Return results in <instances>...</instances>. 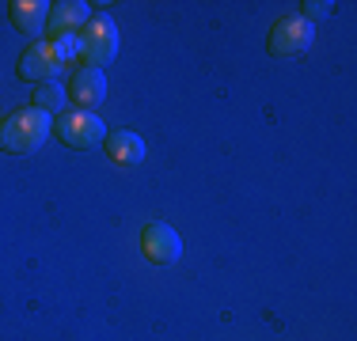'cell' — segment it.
I'll return each instance as SVG.
<instances>
[{
  "label": "cell",
  "instance_id": "6da1fadb",
  "mask_svg": "<svg viewBox=\"0 0 357 341\" xmlns=\"http://www.w3.org/2000/svg\"><path fill=\"white\" fill-rule=\"evenodd\" d=\"M54 133V118L38 106H27V110H15L0 122V152L8 156H31L46 144V136Z\"/></svg>",
  "mask_w": 357,
  "mask_h": 341
},
{
  "label": "cell",
  "instance_id": "7a4b0ae2",
  "mask_svg": "<svg viewBox=\"0 0 357 341\" xmlns=\"http://www.w3.org/2000/svg\"><path fill=\"white\" fill-rule=\"evenodd\" d=\"M76 49H80V61L88 68H107L118 54V27L110 15H91L80 27V38H76Z\"/></svg>",
  "mask_w": 357,
  "mask_h": 341
},
{
  "label": "cell",
  "instance_id": "3957f363",
  "mask_svg": "<svg viewBox=\"0 0 357 341\" xmlns=\"http://www.w3.org/2000/svg\"><path fill=\"white\" fill-rule=\"evenodd\" d=\"M107 125L99 114H91V110H61L54 122V136L61 144H69V148L84 152V148H96V144L107 141Z\"/></svg>",
  "mask_w": 357,
  "mask_h": 341
},
{
  "label": "cell",
  "instance_id": "277c9868",
  "mask_svg": "<svg viewBox=\"0 0 357 341\" xmlns=\"http://www.w3.org/2000/svg\"><path fill=\"white\" fill-rule=\"evenodd\" d=\"M69 61V49H65V42H31L27 49H23L20 57V80H35V84H46V80H57V72L65 68Z\"/></svg>",
  "mask_w": 357,
  "mask_h": 341
},
{
  "label": "cell",
  "instance_id": "5b68a950",
  "mask_svg": "<svg viewBox=\"0 0 357 341\" xmlns=\"http://www.w3.org/2000/svg\"><path fill=\"white\" fill-rule=\"evenodd\" d=\"M312 38H316V31H312L308 19H301V15H285V19H278L274 27H270L266 49L274 57H301V54L312 49Z\"/></svg>",
  "mask_w": 357,
  "mask_h": 341
},
{
  "label": "cell",
  "instance_id": "8992f818",
  "mask_svg": "<svg viewBox=\"0 0 357 341\" xmlns=\"http://www.w3.org/2000/svg\"><path fill=\"white\" fill-rule=\"evenodd\" d=\"M141 254L152 262V266H175L178 258H183V239L172 224H164V220H152V224H144L141 232Z\"/></svg>",
  "mask_w": 357,
  "mask_h": 341
},
{
  "label": "cell",
  "instance_id": "52a82bcc",
  "mask_svg": "<svg viewBox=\"0 0 357 341\" xmlns=\"http://www.w3.org/2000/svg\"><path fill=\"white\" fill-rule=\"evenodd\" d=\"M69 99L76 102L80 110H91L96 114V106L107 99V76H103V68H76V72L69 76Z\"/></svg>",
  "mask_w": 357,
  "mask_h": 341
},
{
  "label": "cell",
  "instance_id": "ba28073f",
  "mask_svg": "<svg viewBox=\"0 0 357 341\" xmlns=\"http://www.w3.org/2000/svg\"><path fill=\"white\" fill-rule=\"evenodd\" d=\"M88 19H91V4H84V0H61V4H50V19H46L50 42H61V34L80 31Z\"/></svg>",
  "mask_w": 357,
  "mask_h": 341
},
{
  "label": "cell",
  "instance_id": "9c48e42d",
  "mask_svg": "<svg viewBox=\"0 0 357 341\" xmlns=\"http://www.w3.org/2000/svg\"><path fill=\"white\" fill-rule=\"evenodd\" d=\"M103 148H107V159L118 167H137L144 159V141L133 129H110Z\"/></svg>",
  "mask_w": 357,
  "mask_h": 341
},
{
  "label": "cell",
  "instance_id": "30bf717a",
  "mask_svg": "<svg viewBox=\"0 0 357 341\" xmlns=\"http://www.w3.org/2000/svg\"><path fill=\"white\" fill-rule=\"evenodd\" d=\"M8 19H12L15 31H23V34H31V38H38V34L46 31L50 4H46V0H12V4H8Z\"/></svg>",
  "mask_w": 357,
  "mask_h": 341
},
{
  "label": "cell",
  "instance_id": "8fae6325",
  "mask_svg": "<svg viewBox=\"0 0 357 341\" xmlns=\"http://www.w3.org/2000/svg\"><path fill=\"white\" fill-rule=\"evenodd\" d=\"M65 102H69V91H65L57 80H46V84H38V88H35V106L46 110V114H54V110L61 114Z\"/></svg>",
  "mask_w": 357,
  "mask_h": 341
},
{
  "label": "cell",
  "instance_id": "7c38bea8",
  "mask_svg": "<svg viewBox=\"0 0 357 341\" xmlns=\"http://www.w3.org/2000/svg\"><path fill=\"white\" fill-rule=\"evenodd\" d=\"M335 12V4H327V0H308V4H301V19H323V15Z\"/></svg>",
  "mask_w": 357,
  "mask_h": 341
}]
</instances>
